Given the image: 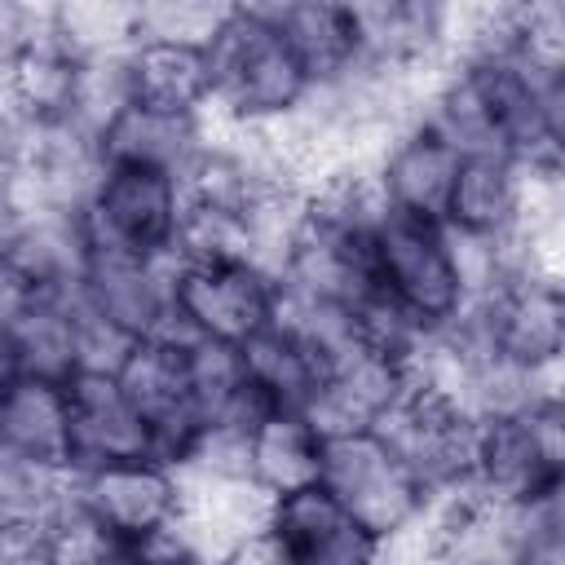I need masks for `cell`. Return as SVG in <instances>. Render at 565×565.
<instances>
[{
    "mask_svg": "<svg viewBox=\"0 0 565 565\" xmlns=\"http://www.w3.org/2000/svg\"><path fill=\"white\" fill-rule=\"evenodd\" d=\"M128 102L163 115H199L207 106V53L194 40L141 35L124 53Z\"/></svg>",
    "mask_w": 565,
    "mask_h": 565,
    "instance_id": "obj_17",
    "label": "cell"
},
{
    "mask_svg": "<svg viewBox=\"0 0 565 565\" xmlns=\"http://www.w3.org/2000/svg\"><path fill=\"white\" fill-rule=\"evenodd\" d=\"M358 62L424 71L446 44V0H340Z\"/></svg>",
    "mask_w": 565,
    "mask_h": 565,
    "instance_id": "obj_14",
    "label": "cell"
},
{
    "mask_svg": "<svg viewBox=\"0 0 565 565\" xmlns=\"http://www.w3.org/2000/svg\"><path fill=\"white\" fill-rule=\"evenodd\" d=\"M115 380L146 419L154 437V455L168 463H181V455L203 433V411L194 393L190 371V335L177 327H163L154 335H141L124 349L115 362Z\"/></svg>",
    "mask_w": 565,
    "mask_h": 565,
    "instance_id": "obj_9",
    "label": "cell"
},
{
    "mask_svg": "<svg viewBox=\"0 0 565 565\" xmlns=\"http://www.w3.org/2000/svg\"><path fill=\"white\" fill-rule=\"evenodd\" d=\"M265 18H274V26L282 31L309 88H327L358 66L353 31L344 22L340 0H278Z\"/></svg>",
    "mask_w": 565,
    "mask_h": 565,
    "instance_id": "obj_21",
    "label": "cell"
},
{
    "mask_svg": "<svg viewBox=\"0 0 565 565\" xmlns=\"http://www.w3.org/2000/svg\"><path fill=\"white\" fill-rule=\"evenodd\" d=\"M18 375V362H13V349H9V335H4V322H0V384Z\"/></svg>",
    "mask_w": 565,
    "mask_h": 565,
    "instance_id": "obj_23",
    "label": "cell"
},
{
    "mask_svg": "<svg viewBox=\"0 0 565 565\" xmlns=\"http://www.w3.org/2000/svg\"><path fill=\"white\" fill-rule=\"evenodd\" d=\"M203 53H207V106H216L225 119L243 128L291 115L309 93V79L291 57L282 31L274 26V18L256 9L238 4L203 40Z\"/></svg>",
    "mask_w": 565,
    "mask_h": 565,
    "instance_id": "obj_1",
    "label": "cell"
},
{
    "mask_svg": "<svg viewBox=\"0 0 565 565\" xmlns=\"http://www.w3.org/2000/svg\"><path fill=\"white\" fill-rule=\"evenodd\" d=\"M79 305L115 327L124 340L154 335L172 327V300H168V260H132V256H106L88 252L84 278H79Z\"/></svg>",
    "mask_w": 565,
    "mask_h": 565,
    "instance_id": "obj_13",
    "label": "cell"
},
{
    "mask_svg": "<svg viewBox=\"0 0 565 565\" xmlns=\"http://www.w3.org/2000/svg\"><path fill=\"white\" fill-rule=\"evenodd\" d=\"M75 503L97 521V530L115 543L119 556H137L150 539L177 530L181 472L159 455L75 468Z\"/></svg>",
    "mask_w": 565,
    "mask_h": 565,
    "instance_id": "obj_7",
    "label": "cell"
},
{
    "mask_svg": "<svg viewBox=\"0 0 565 565\" xmlns=\"http://www.w3.org/2000/svg\"><path fill=\"white\" fill-rule=\"evenodd\" d=\"M247 455V477L265 490V494H282L296 486L318 481V463H322V433L305 411H287L274 406L265 411L243 441Z\"/></svg>",
    "mask_w": 565,
    "mask_h": 565,
    "instance_id": "obj_20",
    "label": "cell"
},
{
    "mask_svg": "<svg viewBox=\"0 0 565 565\" xmlns=\"http://www.w3.org/2000/svg\"><path fill=\"white\" fill-rule=\"evenodd\" d=\"M521 185H525V168L512 154L468 150V154H459L441 225L463 238L503 243L521 212Z\"/></svg>",
    "mask_w": 565,
    "mask_h": 565,
    "instance_id": "obj_16",
    "label": "cell"
},
{
    "mask_svg": "<svg viewBox=\"0 0 565 565\" xmlns=\"http://www.w3.org/2000/svg\"><path fill=\"white\" fill-rule=\"evenodd\" d=\"M168 300L177 331L243 349L278 318V278L243 252H172Z\"/></svg>",
    "mask_w": 565,
    "mask_h": 565,
    "instance_id": "obj_2",
    "label": "cell"
},
{
    "mask_svg": "<svg viewBox=\"0 0 565 565\" xmlns=\"http://www.w3.org/2000/svg\"><path fill=\"white\" fill-rule=\"evenodd\" d=\"M318 481L375 539V556H380V543L397 539L402 530H415V521L433 499L424 481L397 459V450L375 428L322 433Z\"/></svg>",
    "mask_w": 565,
    "mask_h": 565,
    "instance_id": "obj_6",
    "label": "cell"
},
{
    "mask_svg": "<svg viewBox=\"0 0 565 565\" xmlns=\"http://www.w3.org/2000/svg\"><path fill=\"white\" fill-rule=\"evenodd\" d=\"M265 534L278 561L291 565H353L375 561V539L335 503L322 481L282 490L269 499Z\"/></svg>",
    "mask_w": 565,
    "mask_h": 565,
    "instance_id": "obj_10",
    "label": "cell"
},
{
    "mask_svg": "<svg viewBox=\"0 0 565 565\" xmlns=\"http://www.w3.org/2000/svg\"><path fill=\"white\" fill-rule=\"evenodd\" d=\"M4 163H9V154H4V146H0V181H4Z\"/></svg>",
    "mask_w": 565,
    "mask_h": 565,
    "instance_id": "obj_24",
    "label": "cell"
},
{
    "mask_svg": "<svg viewBox=\"0 0 565 565\" xmlns=\"http://www.w3.org/2000/svg\"><path fill=\"white\" fill-rule=\"evenodd\" d=\"M0 455L44 468H71L66 380L18 371L0 384Z\"/></svg>",
    "mask_w": 565,
    "mask_h": 565,
    "instance_id": "obj_15",
    "label": "cell"
},
{
    "mask_svg": "<svg viewBox=\"0 0 565 565\" xmlns=\"http://www.w3.org/2000/svg\"><path fill=\"white\" fill-rule=\"evenodd\" d=\"M463 486H472L481 499L503 508H525L565 490L561 397H543L503 415H481Z\"/></svg>",
    "mask_w": 565,
    "mask_h": 565,
    "instance_id": "obj_4",
    "label": "cell"
},
{
    "mask_svg": "<svg viewBox=\"0 0 565 565\" xmlns=\"http://www.w3.org/2000/svg\"><path fill=\"white\" fill-rule=\"evenodd\" d=\"M71 402V468H93L106 459L154 455V437L128 393L119 388L115 371L79 366L66 375Z\"/></svg>",
    "mask_w": 565,
    "mask_h": 565,
    "instance_id": "obj_12",
    "label": "cell"
},
{
    "mask_svg": "<svg viewBox=\"0 0 565 565\" xmlns=\"http://www.w3.org/2000/svg\"><path fill=\"white\" fill-rule=\"evenodd\" d=\"M181 185L163 168L102 163L93 190L84 194L75 225L88 252L168 260L181 243Z\"/></svg>",
    "mask_w": 565,
    "mask_h": 565,
    "instance_id": "obj_5",
    "label": "cell"
},
{
    "mask_svg": "<svg viewBox=\"0 0 565 565\" xmlns=\"http://www.w3.org/2000/svg\"><path fill=\"white\" fill-rule=\"evenodd\" d=\"M459 154L463 150L455 141H446L433 124L415 119L411 128H402L393 137V146H384V154L375 163L380 207L397 212V216H415V221H441Z\"/></svg>",
    "mask_w": 565,
    "mask_h": 565,
    "instance_id": "obj_11",
    "label": "cell"
},
{
    "mask_svg": "<svg viewBox=\"0 0 565 565\" xmlns=\"http://www.w3.org/2000/svg\"><path fill=\"white\" fill-rule=\"evenodd\" d=\"M375 433L397 450V459L424 481L428 494L468 481L477 415L450 388L406 371V384L375 419Z\"/></svg>",
    "mask_w": 565,
    "mask_h": 565,
    "instance_id": "obj_8",
    "label": "cell"
},
{
    "mask_svg": "<svg viewBox=\"0 0 565 565\" xmlns=\"http://www.w3.org/2000/svg\"><path fill=\"white\" fill-rule=\"evenodd\" d=\"M49 35L79 62L124 57L141 40L137 0H49Z\"/></svg>",
    "mask_w": 565,
    "mask_h": 565,
    "instance_id": "obj_22",
    "label": "cell"
},
{
    "mask_svg": "<svg viewBox=\"0 0 565 565\" xmlns=\"http://www.w3.org/2000/svg\"><path fill=\"white\" fill-rule=\"evenodd\" d=\"M79 88V57H71L49 31L18 44L4 57L0 93L22 124H71Z\"/></svg>",
    "mask_w": 565,
    "mask_h": 565,
    "instance_id": "obj_18",
    "label": "cell"
},
{
    "mask_svg": "<svg viewBox=\"0 0 565 565\" xmlns=\"http://www.w3.org/2000/svg\"><path fill=\"white\" fill-rule=\"evenodd\" d=\"M93 146H97L102 163L163 168L177 177L190 163V154L203 146V128H199V115H163V110H146L137 102H124L102 124Z\"/></svg>",
    "mask_w": 565,
    "mask_h": 565,
    "instance_id": "obj_19",
    "label": "cell"
},
{
    "mask_svg": "<svg viewBox=\"0 0 565 565\" xmlns=\"http://www.w3.org/2000/svg\"><path fill=\"white\" fill-rule=\"evenodd\" d=\"M371 278L419 331H441L468 305L455 238L441 221L380 212L371 225Z\"/></svg>",
    "mask_w": 565,
    "mask_h": 565,
    "instance_id": "obj_3",
    "label": "cell"
}]
</instances>
